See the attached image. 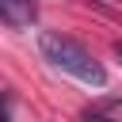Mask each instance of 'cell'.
I'll return each mask as SVG.
<instances>
[{"label": "cell", "instance_id": "3", "mask_svg": "<svg viewBox=\"0 0 122 122\" xmlns=\"http://www.w3.org/2000/svg\"><path fill=\"white\" fill-rule=\"evenodd\" d=\"M114 57H118V61H122V42H114Z\"/></svg>", "mask_w": 122, "mask_h": 122}, {"label": "cell", "instance_id": "2", "mask_svg": "<svg viewBox=\"0 0 122 122\" xmlns=\"http://www.w3.org/2000/svg\"><path fill=\"white\" fill-rule=\"evenodd\" d=\"M0 15L11 27H30L34 23V4L30 0H0Z\"/></svg>", "mask_w": 122, "mask_h": 122}, {"label": "cell", "instance_id": "4", "mask_svg": "<svg viewBox=\"0 0 122 122\" xmlns=\"http://www.w3.org/2000/svg\"><path fill=\"white\" fill-rule=\"evenodd\" d=\"M0 122H8V111H4V107H0Z\"/></svg>", "mask_w": 122, "mask_h": 122}, {"label": "cell", "instance_id": "1", "mask_svg": "<svg viewBox=\"0 0 122 122\" xmlns=\"http://www.w3.org/2000/svg\"><path fill=\"white\" fill-rule=\"evenodd\" d=\"M38 50H42V57H46L53 69H61V72H69V76H76V80H84V84H92V88H103V84H107V69H103L76 38H69V34H61V30H42Z\"/></svg>", "mask_w": 122, "mask_h": 122}]
</instances>
